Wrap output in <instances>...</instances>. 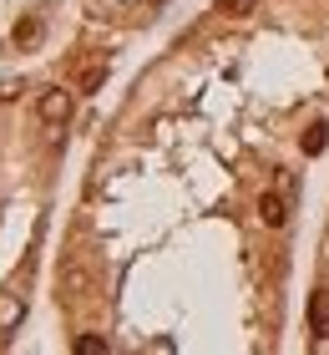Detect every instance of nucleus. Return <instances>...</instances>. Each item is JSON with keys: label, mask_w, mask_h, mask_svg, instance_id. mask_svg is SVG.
I'll use <instances>...</instances> for the list:
<instances>
[{"label": "nucleus", "mask_w": 329, "mask_h": 355, "mask_svg": "<svg viewBox=\"0 0 329 355\" xmlns=\"http://www.w3.org/2000/svg\"><path fill=\"white\" fill-rule=\"evenodd\" d=\"M36 36H41V21H21L15 26V46H30Z\"/></svg>", "instance_id": "9"}, {"label": "nucleus", "mask_w": 329, "mask_h": 355, "mask_svg": "<svg viewBox=\"0 0 329 355\" xmlns=\"http://www.w3.org/2000/svg\"><path fill=\"white\" fill-rule=\"evenodd\" d=\"M309 335L314 340H329V295H309Z\"/></svg>", "instance_id": "3"}, {"label": "nucleus", "mask_w": 329, "mask_h": 355, "mask_svg": "<svg viewBox=\"0 0 329 355\" xmlns=\"http://www.w3.org/2000/svg\"><path fill=\"white\" fill-rule=\"evenodd\" d=\"M41 122L46 127H61L66 117H71V92H61V87H51V92H41Z\"/></svg>", "instance_id": "2"}, {"label": "nucleus", "mask_w": 329, "mask_h": 355, "mask_svg": "<svg viewBox=\"0 0 329 355\" xmlns=\"http://www.w3.org/2000/svg\"><path fill=\"white\" fill-rule=\"evenodd\" d=\"M258 218L269 223V229H284V223H289V203L278 198V193H263V198H258Z\"/></svg>", "instance_id": "4"}, {"label": "nucleus", "mask_w": 329, "mask_h": 355, "mask_svg": "<svg viewBox=\"0 0 329 355\" xmlns=\"http://www.w3.org/2000/svg\"><path fill=\"white\" fill-rule=\"evenodd\" d=\"M107 71H112V67H107V56H96V61H87V67L76 71V92H96V87L107 82Z\"/></svg>", "instance_id": "5"}, {"label": "nucleus", "mask_w": 329, "mask_h": 355, "mask_svg": "<svg viewBox=\"0 0 329 355\" xmlns=\"http://www.w3.org/2000/svg\"><path fill=\"white\" fill-rule=\"evenodd\" d=\"M223 6L233 10V15H249V10H254V0H223Z\"/></svg>", "instance_id": "10"}, {"label": "nucleus", "mask_w": 329, "mask_h": 355, "mask_svg": "<svg viewBox=\"0 0 329 355\" xmlns=\"http://www.w3.org/2000/svg\"><path fill=\"white\" fill-rule=\"evenodd\" d=\"M324 142H329V127H309V132H304V153H309V157H319V153H324Z\"/></svg>", "instance_id": "7"}, {"label": "nucleus", "mask_w": 329, "mask_h": 355, "mask_svg": "<svg viewBox=\"0 0 329 355\" xmlns=\"http://www.w3.org/2000/svg\"><path fill=\"white\" fill-rule=\"evenodd\" d=\"M21 315H26V304H21V300H15V295H0V330L21 325Z\"/></svg>", "instance_id": "6"}, {"label": "nucleus", "mask_w": 329, "mask_h": 355, "mask_svg": "<svg viewBox=\"0 0 329 355\" xmlns=\"http://www.w3.org/2000/svg\"><path fill=\"white\" fill-rule=\"evenodd\" d=\"M96 284H102V269L91 264V254H71V259L61 264V279H56V289H61V300H66V304L91 300V295H96Z\"/></svg>", "instance_id": "1"}, {"label": "nucleus", "mask_w": 329, "mask_h": 355, "mask_svg": "<svg viewBox=\"0 0 329 355\" xmlns=\"http://www.w3.org/2000/svg\"><path fill=\"white\" fill-rule=\"evenodd\" d=\"M76 355H107V340H102V335H81V340H76Z\"/></svg>", "instance_id": "8"}]
</instances>
